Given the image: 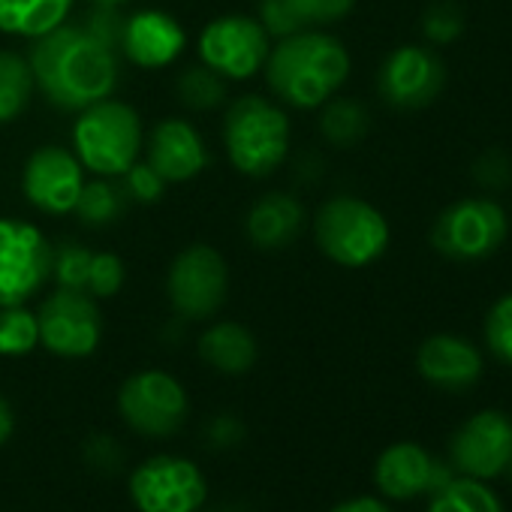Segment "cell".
Wrapping results in <instances>:
<instances>
[{
	"label": "cell",
	"mask_w": 512,
	"mask_h": 512,
	"mask_svg": "<svg viewBox=\"0 0 512 512\" xmlns=\"http://www.w3.org/2000/svg\"><path fill=\"white\" fill-rule=\"evenodd\" d=\"M124 284V263L115 253H94L85 293L94 299H112Z\"/></svg>",
	"instance_id": "obj_32"
},
{
	"label": "cell",
	"mask_w": 512,
	"mask_h": 512,
	"mask_svg": "<svg viewBox=\"0 0 512 512\" xmlns=\"http://www.w3.org/2000/svg\"><path fill=\"white\" fill-rule=\"evenodd\" d=\"M55 247L28 220L0 217V308L25 305L52 281Z\"/></svg>",
	"instance_id": "obj_7"
},
{
	"label": "cell",
	"mask_w": 512,
	"mask_h": 512,
	"mask_svg": "<svg viewBox=\"0 0 512 512\" xmlns=\"http://www.w3.org/2000/svg\"><path fill=\"white\" fill-rule=\"evenodd\" d=\"M223 145L241 175L266 178L290 154V118L266 97H238L223 118Z\"/></svg>",
	"instance_id": "obj_3"
},
{
	"label": "cell",
	"mask_w": 512,
	"mask_h": 512,
	"mask_svg": "<svg viewBox=\"0 0 512 512\" xmlns=\"http://www.w3.org/2000/svg\"><path fill=\"white\" fill-rule=\"evenodd\" d=\"M40 344V323L25 305L0 308V353L28 356Z\"/></svg>",
	"instance_id": "obj_27"
},
{
	"label": "cell",
	"mask_w": 512,
	"mask_h": 512,
	"mask_svg": "<svg viewBox=\"0 0 512 512\" xmlns=\"http://www.w3.org/2000/svg\"><path fill=\"white\" fill-rule=\"evenodd\" d=\"M199 356L220 374H244L256 362V341L238 323H217L199 338Z\"/></svg>",
	"instance_id": "obj_21"
},
{
	"label": "cell",
	"mask_w": 512,
	"mask_h": 512,
	"mask_svg": "<svg viewBox=\"0 0 512 512\" xmlns=\"http://www.w3.org/2000/svg\"><path fill=\"white\" fill-rule=\"evenodd\" d=\"M124 0H94V7H118Z\"/></svg>",
	"instance_id": "obj_41"
},
{
	"label": "cell",
	"mask_w": 512,
	"mask_h": 512,
	"mask_svg": "<svg viewBox=\"0 0 512 512\" xmlns=\"http://www.w3.org/2000/svg\"><path fill=\"white\" fill-rule=\"evenodd\" d=\"M142 142L145 130L136 109L112 97L82 109L73 127V154L100 178L124 175L139 160Z\"/></svg>",
	"instance_id": "obj_4"
},
{
	"label": "cell",
	"mask_w": 512,
	"mask_h": 512,
	"mask_svg": "<svg viewBox=\"0 0 512 512\" xmlns=\"http://www.w3.org/2000/svg\"><path fill=\"white\" fill-rule=\"evenodd\" d=\"M118 413L145 437H169L187 419V392L172 374L148 368L121 383Z\"/></svg>",
	"instance_id": "obj_9"
},
{
	"label": "cell",
	"mask_w": 512,
	"mask_h": 512,
	"mask_svg": "<svg viewBox=\"0 0 512 512\" xmlns=\"http://www.w3.org/2000/svg\"><path fill=\"white\" fill-rule=\"evenodd\" d=\"M124 208H127V190L118 187L112 178H97V181H85L73 211L88 226H109L124 214Z\"/></svg>",
	"instance_id": "obj_25"
},
{
	"label": "cell",
	"mask_w": 512,
	"mask_h": 512,
	"mask_svg": "<svg viewBox=\"0 0 512 512\" xmlns=\"http://www.w3.org/2000/svg\"><path fill=\"white\" fill-rule=\"evenodd\" d=\"M293 16L299 19L302 28H311V25H332V22H341L356 0H287Z\"/></svg>",
	"instance_id": "obj_33"
},
{
	"label": "cell",
	"mask_w": 512,
	"mask_h": 512,
	"mask_svg": "<svg viewBox=\"0 0 512 512\" xmlns=\"http://www.w3.org/2000/svg\"><path fill=\"white\" fill-rule=\"evenodd\" d=\"M305 226V208L290 193H266L247 214V238L260 250L290 247Z\"/></svg>",
	"instance_id": "obj_20"
},
{
	"label": "cell",
	"mask_w": 512,
	"mask_h": 512,
	"mask_svg": "<svg viewBox=\"0 0 512 512\" xmlns=\"http://www.w3.org/2000/svg\"><path fill=\"white\" fill-rule=\"evenodd\" d=\"M91 250L79 244H61L55 247V260H52V278L64 290H82L88 287V272H91Z\"/></svg>",
	"instance_id": "obj_29"
},
{
	"label": "cell",
	"mask_w": 512,
	"mask_h": 512,
	"mask_svg": "<svg viewBox=\"0 0 512 512\" xmlns=\"http://www.w3.org/2000/svg\"><path fill=\"white\" fill-rule=\"evenodd\" d=\"M509 220L503 205L485 196H467L440 211L431 229L437 253L455 263H479L506 241Z\"/></svg>",
	"instance_id": "obj_6"
},
{
	"label": "cell",
	"mask_w": 512,
	"mask_h": 512,
	"mask_svg": "<svg viewBox=\"0 0 512 512\" xmlns=\"http://www.w3.org/2000/svg\"><path fill=\"white\" fill-rule=\"evenodd\" d=\"M13 428H16V416H13V407L10 401L0 395V446H4L10 437H13Z\"/></svg>",
	"instance_id": "obj_40"
},
{
	"label": "cell",
	"mask_w": 512,
	"mask_h": 512,
	"mask_svg": "<svg viewBox=\"0 0 512 512\" xmlns=\"http://www.w3.org/2000/svg\"><path fill=\"white\" fill-rule=\"evenodd\" d=\"M503 473H506V476L512 479V458H509V464H506V470H503Z\"/></svg>",
	"instance_id": "obj_43"
},
{
	"label": "cell",
	"mask_w": 512,
	"mask_h": 512,
	"mask_svg": "<svg viewBox=\"0 0 512 512\" xmlns=\"http://www.w3.org/2000/svg\"><path fill=\"white\" fill-rule=\"evenodd\" d=\"M317 247L344 269H362L386 253L389 223L380 208L359 196H335L320 205L314 220Z\"/></svg>",
	"instance_id": "obj_5"
},
{
	"label": "cell",
	"mask_w": 512,
	"mask_h": 512,
	"mask_svg": "<svg viewBox=\"0 0 512 512\" xmlns=\"http://www.w3.org/2000/svg\"><path fill=\"white\" fill-rule=\"evenodd\" d=\"M229 290V272L226 260L208 244H190L184 247L166 275V293L184 320H208L214 317Z\"/></svg>",
	"instance_id": "obj_8"
},
{
	"label": "cell",
	"mask_w": 512,
	"mask_h": 512,
	"mask_svg": "<svg viewBox=\"0 0 512 512\" xmlns=\"http://www.w3.org/2000/svg\"><path fill=\"white\" fill-rule=\"evenodd\" d=\"M205 440L214 446V449H232L244 440V425L235 419V416H214L208 425H205Z\"/></svg>",
	"instance_id": "obj_38"
},
{
	"label": "cell",
	"mask_w": 512,
	"mask_h": 512,
	"mask_svg": "<svg viewBox=\"0 0 512 512\" xmlns=\"http://www.w3.org/2000/svg\"><path fill=\"white\" fill-rule=\"evenodd\" d=\"M187 46L184 28L163 10H139L124 19L121 28V52L145 70H163Z\"/></svg>",
	"instance_id": "obj_16"
},
{
	"label": "cell",
	"mask_w": 512,
	"mask_h": 512,
	"mask_svg": "<svg viewBox=\"0 0 512 512\" xmlns=\"http://www.w3.org/2000/svg\"><path fill=\"white\" fill-rule=\"evenodd\" d=\"M34 73L25 55L0 49V124L25 115L34 97Z\"/></svg>",
	"instance_id": "obj_23"
},
{
	"label": "cell",
	"mask_w": 512,
	"mask_h": 512,
	"mask_svg": "<svg viewBox=\"0 0 512 512\" xmlns=\"http://www.w3.org/2000/svg\"><path fill=\"white\" fill-rule=\"evenodd\" d=\"M34 85L67 112H82L118 88V49L85 25H61L34 40L28 52Z\"/></svg>",
	"instance_id": "obj_1"
},
{
	"label": "cell",
	"mask_w": 512,
	"mask_h": 512,
	"mask_svg": "<svg viewBox=\"0 0 512 512\" xmlns=\"http://www.w3.org/2000/svg\"><path fill=\"white\" fill-rule=\"evenodd\" d=\"M214 512H241V509H235V506H223V509H214Z\"/></svg>",
	"instance_id": "obj_42"
},
{
	"label": "cell",
	"mask_w": 512,
	"mask_h": 512,
	"mask_svg": "<svg viewBox=\"0 0 512 512\" xmlns=\"http://www.w3.org/2000/svg\"><path fill=\"white\" fill-rule=\"evenodd\" d=\"M76 0H0V31L37 40L61 28Z\"/></svg>",
	"instance_id": "obj_22"
},
{
	"label": "cell",
	"mask_w": 512,
	"mask_h": 512,
	"mask_svg": "<svg viewBox=\"0 0 512 512\" xmlns=\"http://www.w3.org/2000/svg\"><path fill=\"white\" fill-rule=\"evenodd\" d=\"M473 178L488 187V190H500L509 184L512 178V163L503 151H485L476 163H473Z\"/></svg>",
	"instance_id": "obj_36"
},
{
	"label": "cell",
	"mask_w": 512,
	"mask_h": 512,
	"mask_svg": "<svg viewBox=\"0 0 512 512\" xmlns=\"http://www.w3.org/2000/svg\"><path fill=\"white\" fill-rule=\"evenodd\" d=\"M431 464L434 458L419 443H392L380 452L374 464V482L383 497L392 500H413L419 494H428L431 482Z\"/></svg>",
	"instance_id": "obj_19"
},
{
	"label": "cell",
	"mask_w": 512,
	"mask_h": 512,
	"mask_svg": "<svg viewBox=\"0 0 512 512\" xmlns=\"http://www.w3.org/2000/svg\"><path fill=\"white\" fill-rule=\"evenodd\" d=\"M85 458H88V464H91L94 470H100V473H106V476L118 473L121 464H124V452H121V446H118L109 434L91 437V440L85 443Z\"/></svg>",
	"instance_id": "obj_37"
},
{
	"label": "cell",
	"mask_w": 512,
	"mask_h": 512,
	"mask_svg": "<svg viewBox=\"0 0 512 512\" xmlns=\"http://www.w3.org/2000/svg\"><path fill=\"white\" fill-rule=\"evenodd\" d=\"M260 25L266 28L269 37H281V40L296 31H305L287 0H260Z\"/></svg>",
	"instance_id": "obj_35"
},
{
	"label": "cell",
	"mask_w": 512,
	"mask_h": 512,
	"mask_svg": "<svg viewBox=\"0 0 512 512\" xmlns=\"http://www.w3.org/2000/svg\"><path fill=\"white\" fill-rule=\"evenodd\" d=\"M461 31H464V16L455 0H437V4H431L422 16V34L434 46L455 43L461 37Z\"/></svg>",
	"instance_id": "obj_31"
},
{
	"label": "cell",
	"mask_w": 512,
	"mask_h": 512,
	"mask_svg": "<svg viewBox=\"0 0 512 512\" xmlns=\"http://www.w3.org/2000/svg\"><path fill=\"white\" fill-rule=\"evenodd\" d=\"M323 106L326 109H323V118H320V130L332 145L350 148L368 133V112H365L362 103H356L350 97H341V100L332 97Z\"/></svg>",
	"instance_id": "obj_26"
},
{
	"label": "cell",
	"mask_w": 512,
	"mask_h": 512,
	"mask_svg": "<svg viewBox=\"0 0 512 512\" xmlns=\"http://www.w3.org/2000/svg\"><path fill=\"white\" fill-rule=\"evenodd\" d=\"M416 371L437 389L461 392L482 377V353L461 335H431L416 353Z\"/></svg>",
	"instance_id": "obj_18"
},
{
	"label": "cell",
	"mask_w": 512,
	"mask_h": 512,
	"mask_svg": "<svg viewBox=\"0 0 512 512\" xmlns=\"http://www.w3.org/2000/svg\"><path fill=\"white\" fill-rule=\"evenodd\" d=\"M166 184L190 181L208 166V148L193 124L181 118H163L148 136L145 160Z\"/></svg>",
	"instance_id": "obj_17"
},
{
	"label": "cell",
	"mask_w": 512,
	"mask_h": 512,
	"mask_svg": "<svg viewBox=\"0 0 512 512\" xmlns=\"http://www.w3.org/2000/svg\"><path fill=\"white\" fill-rule=\"evenodd\" d=\"M263 76L281 103L293 109H317L347 82L350 52L338 37L305 28L284 37L269 52Z\"/></svg>",
	"instance_id": "obj_2"
},
{
	"label": "cell",
	"mask_w": 512,
	"mask_h": 512,
	"mask_svg": "<svg viewBox=\"0 0 512 512\" xmlns=\"http://www.w3.org/2000/svg\"><path fill=\"white\" fill-rule=\"evenodd\" d=\"M332 512H392L380 497H350V500H344V503H338Z\"/></svg>",
	"instance_id": "obj_39"
},
{
	"label": "cell",
	"mask_w": 512,
	"mask_h": 512,
	"mask_svg": "<svg viewBox=\"0 0 512 512\" xmlns=\"http://www.w3.org/2000/svg\"><path fill=\"white\" fill-rule=\"evenodd\" d=\"M446 70L443 61L422 49V46H401L395 49L377 76L380 97L395 109H422L437 100L443 91Z\"/></svg>",
	"instance_id": "obj_15"
},
{
	"label": "cell",
	"mask_w": 512,
	"mask_h": 512,
	"mask_svg": "<svg viewBox=\"0 0 512 512\" xmlns=\"http://www.w3.org/2000/svg\"><path fill=\"white\" fill-rule=\"evenodd\" d=\"M25 196L43 214H70L85 187V166L61 145L37 148L22 172Z\"/></svg>",
	"instance_id": "obj_14"
},
{
	"label": "cell",
	"mask_w": 512,
	"mask_h": 512,
	"mask_svg": "<svg viewBox=\"0 0 512 512\" xmlns=\"http://www.w3.org/2000/svg\"><path fill=\"white\" fill-rule=\"evenodd\" d=\"M485 344L488 350L512 365V293L500 296L485 314Z\"/></svg>",
	"instance_id": "obj_30"
},
{
	"label": "cell",
	"mask_w": 512,
	"mask_h": 512,
	"mask_svg": "<svg viewBox=\"0 0 512 512\" xmlns=\"http://www.w3.org/2000/svg\"><path fill=\"white\" fill-rule=\"evenodd\" d=\"M178 97L187 109H196V112H208V109H217L226 97V85H223V76H217L214 70H208L205 64L202 67H193L187 70L181 79H178Z\"/></svg>",
	"instance_id": "obj_28"
},
{
	"label": "cell",
	"mask_w": 512,
	"mask_h": 512,
	"mask_svg": "<svg viewBox=\"0 0 512 512\" xmlns=\"http://www.w3.org/2000/svg\"><path fill=\"white\" fill-rule=\"evenodd\" d=\"M272 37L250 16H220L208 22L199 34V58L208 70L223 79H250L263 73L272 52Z\"/></svg>",
	"instance_id": "obj_10"
},
{
	"label": "cell",
	"mask_w": 512,
	"mask_h": 512,
	"mask_svg": "<svg viewBox=\"0 0 512 512\" xmlns=\"http://www.w3.org/2000/svg\"><path fill=\"white\" fill-rule=\"evenodd\" d=\"M40 344L61 359H85L100 347L103 317L97 299L82 290L58 287L37 314Z\"/></svg>",
	"instance_id": "obj_12"
},
{
	"label": "cell",
	"mask_w": 512,
	"mask_h": 512,
	"mask_svg": "<svg viewBox=\"0 0 512 512\" xmlns=\"http://www.w3.org/2000/svg\"><path fill=\"white\" fill-rule=\"evenodd\" d=\"M124 190L136 202H157L166 190V181L148 166V163H133L124 175Z\"/></svg>",
	"instance_id": "obj_34"
},
{
	"label": "cell",
	"mask_w": 512,
	"mask_h": 512,
	"mask_svg": "<svg viewBox=\"0 0 512 512\" xmlns=\"http://www.w3.org/2000/svg\"><path fill=\"white\" fill-rule=\"evenodd\" d=\"M512 458V419L500 410L473 413L449 443V464L455 473L473 479H494Z\"/></svg>",
	"instance_id": "obj_13"
},
{
	"label": "cell",
	"mask_w": 512,
	"mask_h": 512,
	"mask_svg": "<svg viewBox=\"0 0 512 512\" xmlns=\"http://www.w3.org/2000/svg\"><path fill=\"white\" fill-rule=\"evenodd\" d=\"M428 512H503V503L482 479L455 476L449 485L431 494Z\"/></svg>",
	"instance_id": "obj_24"
},
{
	"label": "cell",
	"mask_w": 512,
	"mask_h": 512,
	"mask_svg": "<svg viewBox=\"0 0 512 512\" xmlns=\"http://www.w3.org/2000/svg\"><path fill=\"white\" fill-rule=\"evenodd\" d=\"M130 497L139 512H196L208 485L190 458L154 455L130 473Z\"/></svg>",
	"instance_id": "obj_11"
}]
</instances>
